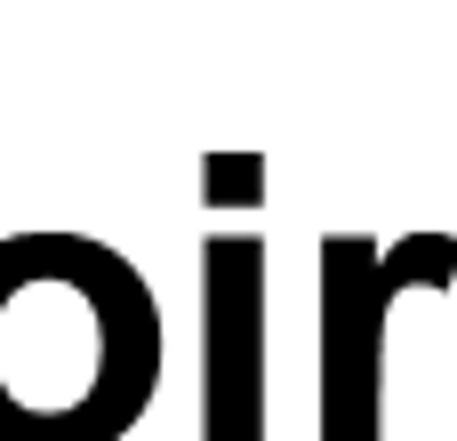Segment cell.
Wrapping results in <instances>:
<instances>
[{"label": "cell", "instance_id": "1", "mask_svg": "<svg viewBox=\"0 0 457 441\" xmlns=\"http://www.w3.org/2000/svg\"><path fill=\"white\" fill-rule=\"evenodd\" d=\"M161 362V305L112 241H0V441H120L153 410Z\"/></svg>", "mask_w": 457, "mask_h": 441}, {"label": "cell", "instance_id": "2", "mask_svg": "<svg viewBox=\"0 0 457 441\" xmlns=\"http://www.w3.org/2000/svg\"><path fill=\"white\" fill-rule=\"evenodd\" d=\"M457 281V233H321V441H386V313Z\"/></svg>", "mask_w": 457, "mask_h": 441}, {"label": "cell", "instance_id": "3", "mask_svg": "<svg viewBox=\"0 0 457 441\" xmlns=\"http://www.w3.org/2000/svg\"><path fill=\"white\" fill-rule=\"evenodd\" d=\"M201 441H265V241L201 249Z\"/></svg>", "mask_w": 457, "mask_h": 441}, {"label": "cell", "instance_id": "4", "mask_svg": "<svg viewBox=\"0 0 457 441\" xmlns=\"http://www.w3.org/2000/svg\"><path fill=\"white\" fill-rule=\"evenodd\" d=\"M201 177H209V201H217V209H225V201H233V209L265 201V193H257V185H265V161H257V153H241V161H209Z\"/></svg>", "mask_w": 457, "mask_h": 441}]
</instances>
